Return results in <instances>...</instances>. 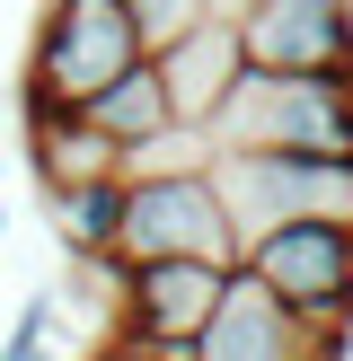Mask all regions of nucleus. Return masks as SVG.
I'll return each mask as SVG.
<instances>
[{"label": "nucleus", "instance_id": "nucleus-1", "mask_svg": "<svg viewBox=\"0 0 353 361\" xmlns=\"http://www.w3.org/2000/svg\"><path fill=\"white\" fill-rule=\"evenodd\" d=\"M203 133L212 150L353 159V71H239V88L221 97Z\"/></svg>", "mask_w": 353, "mask_h": 361}, {"label": "nucleus", "instance_id": "nucleus-2", "mask_svg": "<svg viewBox=\"0 0 353 361\" xmlns=\"http://www.w3.org/2000/svg\"><path fill=\"white\" fill-rule=\"evenodd\" d=\"M239 264L282 300V309H300L309 326H353V221H345V212L247 229Z\"/></svg>", "mask_w": 353, "mask_h": 361}, {"label": "nucleus", "instance_id": "nucleus-3", "mask_svg": "<svg viewBox=\"0 0 353 361\" xmlns=\"http://www.w3.org/2000/svg\"><path fill=\"white\" fill-rule=\"evenodd\" d=\"M115 256H212V264H239V221H229L221 185H212V159L203 168H150V176H124V238Z\"/></svg>", "mask_w": 353, "mask_h": 361}, {"label": "nucleus", "instance_id": "nucleus-4", "mask_svg": "<svg viewBox=\"0 0 353 361\" xmlns=\"http://www.w3.org/2000/svg\"><path fill=\"white\" fill-rule=\"evenodd\" d=\"M133 62H150V44H141V27L124 18V0H44L35 53H27V88L80 106V97H97L115 71H133Z\"/></svg>", "mask_w": 353, "mask_h": 361}, {"label": "nucleus", "instance_id": "nucleus-5", "mask_svg": "<svg viewBox=\"0 0 353 361\" xmlns=\"http://www.w3.org/2000/svg\"><path fill=\"white\" fill-rule=\"evenodd\" d=\"M212 185H221L239 238H247V229H274V221H318V212H345V221H353V159L212 150Z\"/></svg>", "mask_w": 353, "mask_h": 361}, {"label": "nucleus", "instance_id": "nucleus-6", "mask_svg": "<svg viewBox=\"0 0 353 361\" xmlns=\"http://www.w3.org/2000/svg\"><path fill=\"white\" fill-rule=\"evenodd\" d=\"M221 282H229V264H212V256H133V264H115L106 291H115V326L124 335L186 353L194 335H203Z\"/></svg>", "mask_w": 353, "mask_h": 361}, {"label": "nucleus", "instance_id": "nucleus-7", "mask_svg": "<svg viewBox=\"0 0 353 361\" xmlns=\"http://www.w3.org/2000/svg\"><path fill=\"white\" fill-rule=\"evenodd\" d=\"M247 71H353V0H247Z\"/></svg>", "mask_w": 353, "mask_h": 361}, {"label": "nucleus", "instance_id": "nucleus-8", "mask_svg": "<svg viewBox=\"0 0 353 361\" xmlns=\"http://www.w3.org/2000/svg\"><path fill=\"white\" fill-rule=\"evenodd\" d=\"M318 344V326L300 309H282L274 291H265L247 264H229V282H221V300H212V317H203V335H194V361H309Z\"/></svg>", "mask_w": 353, "mask_h": 361}, {"label": "nucleus", "instance_id": "nucleus-9", "mask_svg": "<svg viewBox=\"0 0 353 361\" xmlns=\"http://www.w3.org/2000/svg\"><path fill=\"white\" fill-rule=\"evenodd\" d=\"M18 141H27V168H35V185H80V176H124L115 141H106L97 123L80 115V106L44 97V88H27V80H18Z\"/></svg>", "mask_w": 353, "mask_h": 361}, {"label": "nucleus", "instance_id": "nucleus-10", "mask_svg": "<svg viewBox=\"0 0 353 361\" xmlns=\"http://www.w3.org/2000/svg\"><path fill=\"white\" fill-rule=\"evenodd\" d=\"M150 62H159V88H168L176 123H212L221 97L239 88L247 53H239V27H229V18H194V27L176 35V44H159Z\"/></svg>", "mask_w": 353, "mask_h": 361}, {"label": "nucleus", "instance_id": "nucleus-11", "mask_svg": "<svg viewBox=\"0 0 353 361\" xmlns=\"http://www.w3.org/2000/svg\"><path fill=\"white\" fill-rule=\"evenodd\" d=\"M44 221L71 264H124V176H80V185H44Z\"/></svg>", "mask_w": 353, "mask_h": 361}, {"label": "nucleus", "instance_id": "nucleus-12", "mask_svg": "<svg viewBox=\"0 0 353 361\" xmlns=\"http://www.w3.org/2000/svg\"><path fill=\"white\" fill-rule=\"evenodd\" d=\"M80 115L97 123V133L115 141V159H124V150H141V141L168 133L176 106H168V88H159V62H133V71H115L97 97H80Z\"/></svg>", "mask_w": 353, "mask_h": 361}, {"label": "nucleus", "instance_id": "nucleus-13", "mask_svg": "<svg viewBox=\"0 0 353 361\" xmlns=\"http://www.w3.org/2000/svg\"><path fill=\"white\" fill-rule=\"evenodd\" d=\"M53 335H62V291H27L0 326V361H53Z\"/></svg>", "mask_w": 353, "mask_h": 361}, {"label": "nucleus", "instance_id": "nucleus-14", "mask_svg": "<svg viewBox=\"0 0 353 361\" xmlns=\"http://www.w3.org/2000/svg\"><path fill=\"white\" fill-rule=\"evenodd\" d=\"M124 18H133V27H141V44L159 53V44H176V35L203 18V0H124Z\"/></svg>", "mask_w": 353, "mask_h": 361}, {"label": "nucleus", "instance_id": "nucleus-15", "mask_svg": "<svg viewBox=\"0 0 353 361\" xmlns=\"http://www.w3.org/2000/svg\"><path fill=\"white\" fill-rule=\"evenodd\" d=\"M88 361H194V353H176V344H141V335H124V326H106L97 344H88Z\"/></svg>", "mask_w": 353, "mask_h": 361}, {"label": "nucleus", "instance_id": "nucleus-16", "mask_svg": "<svg viewBox=\"0 0 353 361\" xmlns=\"http://www.w3.org/2000/svg\"><path fill=\"white\" fill-rule=\"evenodd\" d=\"M239 9L247 0H203V18H229V27H239Z\"/></svg>", "mask_w": 353, "mask_h": 361}, {"label": "nucleus", "instance_id": "nucleus-17", "mask_svg": "<svg viewBox=\"0 0 353 361\" xmlns=\"http://www.w3.org/2000/svg\"><path fill=\"white\" fill-rule=\"evenodd\" d=\"M0 229H9V212H0Z\"/></svg>", "mask_w": 353, "mask_h": 361}]
</instances>
